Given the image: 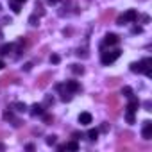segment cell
<instances>
[{
    "instance_id": "1",
    "label": "cell",
    "mask_w": 152,
    "mask_h": 152,
    "mask_svg": "<svg viewBox=\"0 0 152 152\" xmlns=\"http://www.w3.org/2000/svg\"><path fill=\"white\" fill-rule=\"evenodd\" d=\"M107 113H109V116L111 118H116L118 115H120V109H122V104H120V95H116V93H109V97H107Z\"/></svg>"
},
{
    "instance_id": "2",
    "label": "cell",
    "mask_w": 152,
    "mask_h": 152,
    "mask_svg": "<svg viewBox=\"0 0 152 152\" xmlns=\"http://www.w3.org/2000/svg\"><path fill=\"white\" fill-rule=\"evenodd\" d=\"M120 56H122V50H120V48L107 50V52H102V56H100V61H102V64H111V63H115V61H116Z\"/></svg>"
},
{
    "instance_id": "3",
    "label": "cell",
    "mask_w": 152,
    "mask_h": 152,
    "mask_svg": "<svg viewBox=\"0 0 152 152\" xmlns=\"http://www.w3.org/2000/svg\"><path fill=\"white\" fill-rule=\"evenodd\" d=\"M118 43H120V38H118L116 34L109 32V34H106V38H104V41H102V45H100V48L104 50L106 47H115V45H118Z\"/></svg>"
},
{
    "instance_id": "4",
    "label": "cell",
    "mask_w": 152,
    "mask_h": 152,
    "mask_svg": "<svg viewBox=\"0 0 152 152\" xmlns=\"http://www.w3.org/2000/svg\"><path fill=\"white\" fill-rule=\"evenodd\" d=\"M50 81H52V72H45V73H41L39 77L36 79V86L38 88H45V86H48Z\"/></svg>"
},
{
    "instance_id": "5",
    "label": "cell",
    "mask_w": 152,
    "mask_h": 152,
    "mask_svg": "<svg viewBox=\"0 0 152 152\" xmlns=\"http://www.w3.org/2000/svg\"><path fill=\"white\" fill-rule=\"evenodd\" d=\"M13 83H18V75L16 73H7V75H4V77H0V88L9 86Z\"/></svg>"
},
{
    "instance_id": "6",
    "label": "cell",
    "mask_w": 152,
    "mask_h": 152,
    "mask_svg": "<svg viewBox=\"0 0 152 152\" xmlns=\"http://www.w3.org/2000/svg\"><path fill=\"white\" fill-rule=\"evenodd\" d=\"M115 16H116L115 9H107V11H104V13L100 15V23H102V25H106V23H111V22L115 20Z\"/></svg>"
},
{
    "instance_id": "7",
    "label": "cell",
    "mask_w": 152,
    "mask_h": 152,
    "mask_svg": "<svg viewBox=\"0 0 152 152\" xmlns=\"http://www.w3.org/2000/svg\"><path fill=\"white\" fill-rule=\"evenodd\" d=\"M141 136H143V140H150V138H152V122H150V120H145V122H143Z\"/></svg>"
},
{
    "instance_id": "8",
    "label": "cell",
    "mask_w": 152,
    "mask_h": 152,
    "mask_svg": "<svg viewBox=\"0 0 152 152\" xmlns=\"http://www.w3.org/2000/svg\"><path fill=\"white\" fill-rule=\"evenodd\" d=\"M141 68H143V73L147 75V77H152V70H150V64H152V59L150 57H145V59H141Z\"/></svg>"
},
{
    "instance_id": "9",
    "label": "cell",
    "mask_w": 152,
    "mask_h": 152,
    "mask_svg": "<svg viewBox=\"0 0 152 152\" xmlns=\"http://www.w3.org/2000/svg\"><path fill=\"white\" fill-rule=\"evenodd\" d=\"M64 88H66L68 91L75 93V91H79V90H81V84H79L77 81H66V83H64Z\"/></svg>"
},
{
    "instance_id": "10",
    "label": "cell",
    "mask_w": 152,
    "mask_h": 152,
    "mask_svg": "<svg viewBox=\"0 0 152 152\" xmlns=\"http://www.w3.org/2000/svg\"><path fill=\"white\" fill-rule=\"evenodd\" d=\"M131 140H132V132H129V131L120 132V134H118V143H116V147L122 145V143H127V141H131Z\"/></svg>"
},
{
    "instance_id": "11",
    "label": "cell",
    "mask_w": 152,
    "mask_h": 152,
    "mask_svg": "<svg viewBox=\"0 0 152 152\" xmlns=\"http://www.w3.org/2000/svg\"><path fill=\"white\" fill-rule=\"evenodd\" d=\"M138 107H140V100H138V99L132 95V97L129 99V104H127V111H132V113H134Z\"/></svg>"
},
{
    "instance_id": "12",
    "label": "cell",
    "mask_w": 152,
    "mask_h": 152,
    "mask_svg": "<svg viewBox=\"0 0 152 152\" xmlns=\"http://www.w3.org/2000/svg\"><path fill=\"white\" fill-rule=\"evenodd\" d=\"M45 113V107L41 104H32L31 106V115L32 116H38V115H43Z\"/></svg>"
},
{
    "instance_id": "13",
    "label": "cell",
    "mask_w": 152,
    "mask_h": 152,
    "mask_svg": "<svg viewBox=\"0 0 152 152\" xmlns=\"http://www.w3.org/2000/svg\"><path fill=\"white\" fill-rule=\"evenodd\" d=\"M79 124L81 125H90L91 124V115L90 113H81L79 115Z\"/></svg>"
},
{
    "instance_id": "14",
    "label": "cell",
    "mask_w": 152,
    "mask_h": 152,
    "mask_svg": "<svg viewBox=\"0 0 152 152\" xmlns=\"http://www.w3.org/2000/svg\"><path fill=\"white\" fill-rule=\"evenodd\" d=\"M124 16H125V20H127V22H136V20H138V13H136L134 9H129Z\"/></svg>"
},
{
    "instance_id": "15",
    "label": "cell",
    "mask_w": 152,
    "mask_h": 152,
    "mask_svg": "<svg viewBox=\"0 0 152 152\" xmlns=\"http://www.w3.org/2000/svg\"><path fill=\"white\" fill-rule=\"evenodd\" d=\"M11 107L16 109V111H20V113H25V111H27V104H25V102H13Z\"/></svg>"
},
{
    "instance_id": "16",
    "label": "cell",
    "mask_w": 152,
    "mask_h": 152,
    "mask_svg": "<svg viewBox=\"0 0 152 152\" xmlns=\"http://www.w3.org/2000/svg\"><path fill=\"white\" fill-rule=\"evenodd\" d=\"M34 9H36V15H38V16H45V13H47V11L43 9V4L39 2V0L34 4Z\"/></svg>"
},
{
    "instance_id": "17",
    "label": "cell",
    "mask_w": 152,
    "mask_h": 152,
    "mask_svg": "<svg viewBox=\"0 0 152 152\" xmlns=\"http://www.w3.org/2000/svg\"><path fill=\"white\" fill-rule=\"evenodd\" d=\"M11 50H13V45H11V43H6V45L0 47V56H7Z\"/></svg>"
},
{
    "instance_id": "18",
    "label": "cell",
    "mask_w": 152,
    "mask_h": 152,
    "mask_svg": "<svg viewBox=\"0 0 152 152\" xmlns=\"http://www.w3.org/2000/svg\"><path fill=\"white\" fill-rule=\"evenodd\" d=\"M72 72L75 75H83L84 73V66L83 64H72Z\"/></svg>"
},
{
    "instance_id": "19",
    "label": "cell",
    "mask_w": 152,
    "mask_h": 152,
    "mask_svg": "<svg viewBox=\"0 0 152 152\" xmlns=\"http://www.w3.org/2000/svg\"><path fill=\"white\" fill-rule=\"evenodd\" d=\"M54 102H56V99H54L52 95H45V100H43V106H45V107L54 106Z\"/></svg>"
},
{
    "instance_id": "20",
    "label": "cell",
    "mask_w": 152,
    "mask_h": 152,
    "mask_svg": "<svg viewBox=\"0 0 152 152\" xmlns=\"http://www.w3.org/2000/svg\"><path fill=\"white\" fill-rule=\"evenodd\" d=\"M131 72H132V73H143V68H141L140 63H132V64H131Z\"/></svg>"
},
{
    "instance_id": "21",
    "label": "cell",
    "mask_w": 152,
    "mask_h": 152,
    "mask_svg": "<svg viewBox=\"0 0 152 152\" xmlns=\"http://www.w3.org/2000/svg\"><path fill=\"white\" fill-rule=\"evenodd\" d=\"M106 84H107V88H115V86H118V84H120V79L111 77V79H107V81H106Z\"/></svg>"
},
{
    "instance_id": "22",
    "label": "cell",
    "mask_w": 152,
    "mask_h": 152,
    "mask_svg": "<svg viewBox=\"0 0 152 152\" xmlns=\"http://www.w3.org/2000/svg\"><path fill=\"white\" fill-rule=\"evenodd\" d=\"M97 138H99V131H97V129H90V131H88V140L97 141Z\"/></svg>"
},
{
    "instance_id": "23",
    "label": "cell",
    "mask_w": 152,
    "mask_h": 152,
    "mask_svg": "<svg viewBox=\"0 0 152 152\" xmlns=\"http://www.w3.org/2000/svg\"><path fill=\"white\" fill-rule=\"evenodd\" d=\"M75 54H77V57H81V59H86L90 54H88V48H77V52H75Z\"/></svg>"
},
{
    "instance_id": "24",
    "label": "cell",
    "mask_w": 152,
    "mask_h": 152,
    "mask_svg": "<svg viewBox=\"0 0 152 152\" xmlns=\"http://www.w3.org/2000/svg\"><path fill=\"white\" fill-rule=\"evenodd\" d=\"M66 148H68V150H79V143H77V140L68 141V143H66Z\"/></svg>"
},
{
    "instance_id": "25",
    "label": "cell",
    "mask_w": 152,
    "mask_h": 152,
    "mask_svg": "<svg viewBox=\"0 0 152 152\" xmlns=\"http://www.w3.org/2000/svg\"><path fill=\"white\" fill-rule=\"evenodd\" d=\"M122 95L127 97V99H131V97H132V88H131V86H124V88H122Z\"/></svg>"
},
{
    "instance_id": "26",
    "label": "cell",
    "mask_w": 152,
    "mask_h": 152,
    "mask_svg": "<svg viewBox=\"0 0 152 152\" xmlns=\"http://www.w3.org/2000/svg\"><path fill=\"white\" fill-rule=\"evenodd\" d=\"M2 116H4V120H6V122H13V118H15V116H13V111H11L9 107L4 111V115H2Z\"/></svg>"
},
{
    "instance_id": "27",
    "label": "cell",
    "mask_w": 152,
    "mask_h": 152,
    "mask_svg": "<svg viewBox=\"0 0 152 152\" xmlns=\"http://www.w3.org/2000/svg\"><path fill=\"white\" fill-rule=\"evenodd\" d=\"M61 100H63V102H70V100H72V91H68V90L63 91V93H61Z\"/></svg>"
},
{
    "instance_id": "28",
    "label": "cell",
    "mask_w": 152,
    "mask_h": 152,
    "mask_svg": "<svg viewBox=\"0 0 152 152\" xmlns=\"http://www.w3.org/2000/svg\"><path fill=\"white\" fill-rule=\"evenodd\" d=\"M29 23L36 27V25L39 23V16H38V15H31V16H29Z\"/></svg>"
},
{
    "instance_id": "29",
    "label": "cell",
    "mask_w": 152,
    "mask_h": 152,
    "mask_svg": "<svg viewBox=\"0 0 152 152\" xmlns=\"http://www.w3.org/2000/svg\"><path fill=\"white\" fill-rule=\"evenodd\" d=\"M38 38H39V36H38V34H29V36H27V39H25V41H27V43H29V45H34V43H36V41H38Z\"/></svg>"
},
{
    "instance_id": "30",
    "label": "cell",
    "mask_w": 152,
    "mask_h": 152,
    "mask_svg": "<svg viewBox=\"0 0 152 152\" xmlns=\"http://www.w3.org/2000/svg\"><path fill=\"white\" fill-rule=\"evenodd\" d=\"M41 116H43V124H45V125H50V124L54 122V116H52V115H45V113H43Z\"/></svg>"
},
{
    "instance_id": "31",
    "label": "cell",
    "mask_w": 152,
    "mask_h": 152,
    "mask_svg": "<svg viewBox=\"0 0 152 152\" xmlns=\"http://www.w3.org/2000/svg\"><path fill=\"white\" fill-rule=\"evenodd\" d=\"M45 141H47V145H50V147H52V145H56V141H57V136L50 134V136H47V140H45Z\"/></svg>"
},
{
    "instance_id": "32",
    "label": "cell",
    "mask_w": 152,
    "mask_h": 152,
    "mask_svg": "<svg viewBox=\"0 0 152 152\" xmlns=\"http://www.w3.org/2000/svg\"><path fill=\"white\" fill-rule=\"evenodd\" d=\"M125 120H127L129 124H134V122H136V118H134V113H132V111H127V115H125Z\"/></svg>"
},
{
    "instance_id": "33",
    "label": "cell",
    "mask_w": 152,
    "mask_h": 152,
    "mask_svg": "<svg viewBox=\"0 0 152 152\" xmlns=\"http://www.w3.org/2000/svg\"><path fill=\"white\" fill-rule=\"evenodd\" d=\"M20 6H22V4H18V2H13V4H11V9H13V13H16V15H18V13L22 11V7H20Z\"/></svg>"
},
{
    "instance_id": "34",
    "label": "cell",
    "mask_w": 152,
    "mask_h": 152,
    "mask_svg": "<svg viewBox=\"0 0 152 152\" xmlns=\"http://www.w3.org/2000/svg\"><path fill=\"white\" fill-rule=\"evenodd\" d=\"M50 63H52V64H59V63H61V57H59L57 54H52V56H50Z\"/></svg>"
},
{
    "instance_id": "35",
    "label": "cell",
    "mask_w": 152,
    "mask_h": 152,
    "mask_svg": "<svg viewBox=\"0 0 152 152\" xmlns=\"http://www.w3.org/2000/svg\"><path fill=\"white\" fill-rule=\"evenodd\" d=\"M72 138H73V140H81V138H84V134L79 132V131H73V132H72Z\"/></svg>"
},
{
    "instance_id": "36",
    "label": "cell",
    "mask_w": 152,
    "mask_h": 152,
    "mask_svg": "<svg viewBox=\"0 0 152 152\" xmlns=\"http://www.w3.org/2000/svg\"><path fill=\"white\" fill-rule=\"evenodd\" d=\"M116 23H118V25H125V23H127V20H125V16H124V15H120V16L116 18Z\"/></svg>"
},
{
    "instance_id": "37",
    "label": "cell",
    "mask_w": 152,
    "mask_h": 152,
    "mask_svg": "<svg viewBox=\"0 0 152 152\" xmlns=\"http://www.w3.org/2000/svg\"><path fill=\"white\" fill-rule=\"evenodd\" d=\"M143 107H145V111H152V102L150 100H145L143 102Z\"/></svg>"
},
{
    "instance_id": "38",
    "label": "cell",
    "mask_w": 152,
    "mask_h": 152,
    "mask_svg": "<svg viewBox=\"0 0 152 152\" xmlns=\"http://www.w3.org/2000/svg\"><path fill=\"white\" fill-rule=\"evenodd\" d=\"M13 125H15V127H22V125H23V122H22V120H16V118H13Z\"/></svg>"
},
{
    "instance_id": "39",
    "label": "cell",
    "mask_w": 152,
    "mask_h": 152,
    "mask_svg": "<svg viewBox=\"0 0 152 152\" xmlns=\"http://www.w3.org/2000/svg\"><path fill=\"white\" fill-rule=\"evenodd\" d=\"M141 22H143V23H148V22H150V16H148V15H141Z\"/></svg>"
},
{
    "instance_id": "40",
    "label": "cell",
    "mask_w": 152,
    "mask_h": 152,
    "mask_svg": "<svg viewBox=\"0 0 152 152\" xmlns=\"http://www.w3.org/2000/svg\"><path fill=\"white\" fill-rule=\"evenodd\" d=\"M100 131H102V132H107V131H109V125H107V124L104 122V124L100 125Z\"/></svg>"
},
{
    "instance_id": "41",
    "label": "cell",
    "mask_w": 152,
    "mask_h": 152,
    "mask_svg": "<svg viewBox=\"0 0 152 152\" xmlns=\"http://www.w3.org/2000/svg\"><path fill=\"white\" fill-rule=\"evenodd\" d=\"M140 32H143L141 27H132V34H140Z\"/></svg>"
},
{
    "instance_id": "42",
    "label": "cell",
    "mask_w": 152,
    "mask_h": 152,
    "mask_svg": "<svg viewBox=\"0 0 152 152\" xmlns=\"http://www.w3.org/2000/svg\"><path fill=\"white\" fill-rule=\"evenodd\" d=\"M31 68H32V63H25V64H23V70H25V72H31Z\"/></svg>"
},
{
    "instance_id": "43",
    "label": "cell",
    "mask_w": 152,
    "mask_h": 152,
    "mask_svg": "<svg viewBox=\"0 0 152 152\" xmlns=\"http://www.w3.org/2000/svg\"><path fill=\"white\" fill-rule=\"evenodd\" d=\"M56 90H57L59 93H63V91H64V84H56Z\"/></svg>"
},
{
    "instance_id": "44",
    "label": "cell",
    "mask_w": 152,
    "mask_h": 152,
    "mask_svg": "<svg viewBox=\"0 0 152 152\" xmlns=\"http://www.w3.org/2000/svg\"><path fill=\"white\" fill-rule=\"evenodd\" d=\"M25 148H27V150H36V147H34L32 143H29V145H25Z\"/></svg>"
},
{
    "instance_id": "45",
    "label": "cell",
    "mask_w": 152,
    "mask_h": 152,
    "mask_svg": "<svg viewBox=\"0 0 152 152\" xmlns=\"http://www.w3.org/2000/svg\"><path fill=\"white\" fill-rule=\"evenodd\" d=\"M63 34H64V36H70V34H72V31H70V29H64V31H63Z\"/></svg>"
},
{
    "instance_id": "46",
    "label": "cell",
    "mask_w": 152,
    "mask_h": 152,
    "mask_svg": "<svg viewBox=\"0 0 152 152\" xmlns=\"http://www.w3.org/2000/svg\"><path fill=\"white\" fill-rule=\"evenodd\" d=\"M4 150H6V145H4V143H0V152H4Z\"/></svg>"
},
{
    "instance_id": "47",
    "label": "cell",
    "mask_w": 152,
    "mask_h": 152,
    "mask_svg": "<svg viewBox=\"0 0 152 152\" xmlns=\"http://www.w3.org/2000/svg\"><path fill=\"white\" fill-rule=\"evenodd\" d=\"M15 2H18V4H23V2H27V0H15Z\"/></svg>"
},
{
    "instance_id": "48",
    "label": "cell",
    "mask_w": 152,
    "mask_h": 152,
    "mask_svg": "<svg viewBox=\"0 0 152 152\" xmlns=\"http://www.w3.org/2000/svg\"><path fill=\"white\" fill-rule=\"evenodd\" d=\"M47 2H48V4H56V2H57V0H47Z\"/></svg>"
},
{
    "instance_id": "49",
    "label": "cell",
    "mask_w": 152,
    "mask_h": 152,
    "mask_svg": "<svg viewBox=\"0 0 152 152\" xmlns=\"http://www.w3.org/2000/svg\"><path fill=\"white\" fill-rule=\"evenodd\" d=\"M4 66H6V64H4V61H0V70H2Z\"/></svg>"
},
{
    "instance_id": "50",
    "label": "cell",
    "mask_w": 152,
    "mask_h": 152,
    "mask_svg": "<svg viewBox=\"0 0 152 152\" xmlns=\"http://www.w3.org/2000/svg\"><path fill=\"white\" fill-rule=\"evenodd\" d=\"M0 11H2V6H0Z\"/></svg>"
}]
</instances>
